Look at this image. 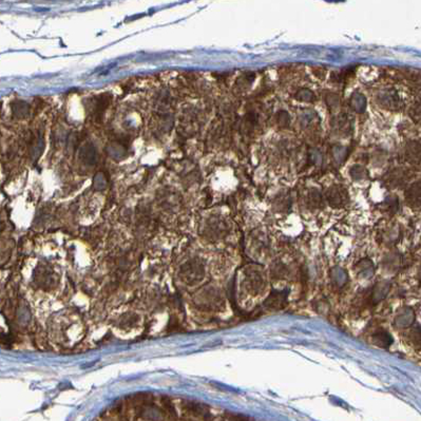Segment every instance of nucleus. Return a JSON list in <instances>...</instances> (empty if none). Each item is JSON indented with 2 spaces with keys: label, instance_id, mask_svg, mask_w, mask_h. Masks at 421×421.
Returning a JSON list of instances; mask_svg holds the SVG:
<instances>
[{
  "label": "nucleus",
  "instance_id": "obj_1",
  "mask_svg": "<svg viewBox=\"0 0 421 421\" xmlns=\"http://www.w3.org/2000/svg\"><path fill=\"white\" fill-rule=\"evenodd\" d=\"M413 338L416 339L417 343H421V329H415V332L413 334Z\"/></svg>",
  "mask_w": 421,
  "mask_h": 421
}]
</instances>
